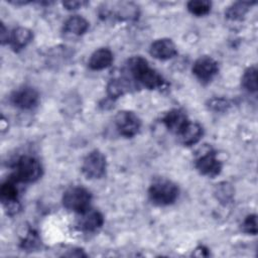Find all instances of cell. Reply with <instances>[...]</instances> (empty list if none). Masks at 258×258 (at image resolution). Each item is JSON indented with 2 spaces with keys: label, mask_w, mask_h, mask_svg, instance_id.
I'll use <instances>...</instances> for the list:
<instances>
[{
  "label": "cell",
  "mask_w": 258,
  "mask_h": 258,
  "mask_svg": "<svg viewBox=\"0 0 258 258\" xmlns=\"http://www.w3.org/2000/svg\"><path fill=\"white\" fill-rule=\"evenodd\" d=\"M32 39V33L28 28L17 27L9 34L8 42L14 50H20L24 48Z\"/></svg>",
  "instance_id": "obj_15"
},
{
  "label": "cell",
  "mask_w": 258,
  "mask_h": 258,
  "mask_svg": "<svg viewBox=\"0 0 258 258\" xmlns=\"http://www.w3.org/2000/svg\"><path fill=\"white\" fill-rule=\"evenodd\" d=\"M196 167L202 174L209 177H214L221 172L222 163L217 158L216 153L209 151L197 159Z\"/></svg>",
  "instance_id": "obj_8"
},
{
  "label": "cell",
  "mask_w": 258,
  "mask_h": 258,
  "mask_svg": "<svg viewBox=\"0 0 258 258\" xmlns=\"http://www.w3.org/2000/svg\"><path fill=\"white\" fill-rule=\"evenodd\" d=\"M182 144L190 146L200 141L203 136V128L198 123L188 122L184 129L178 134Z\"/></svg>",
  "instance_id": "obj_16"
},
{
  "label": "cell",
  "mask_w": 258,
  "mask_h": 258,
  "mask_svg": "<svg viewBox=\"0 0 258 258\" xmlns=\"http://www.w3.org/2000/svg\"><path fill=\"white\" fill-rule=\"evenodd\" d=\"M252 4L250 2H236L227 9L225 15L228 19L240 20L245 16Z\"/></svg>",
  "instance_id": "obj_19"
},
{
  "label": "cell",
  "mask_w": 258,
  "mask_h": 258,
  "mask_svg": "<svg viewBox=\"0 0 258 258\" xmlns=\"http://www.w3.org/2000/svg\"><path fill=\"white\" fill-rule=\"evenodd\" d=\"M113 53L108 48H99L94 51L89 59V67L94 71H101L111 66Z\"/></svg>",
  "instance_id": "obj_14"
},
{
  "label": "cell",
  "mask_w": 258,
  "mask_h": 258,
  "mask_svg": "<svg viewBox=\"0 0 258 258\" xmlns=\"http://www.w3.org/2000/svg\"><path fill=\"white\" fill-rule=\"evenodd\" d=\"M86 4H87V2H85V1H67V2H63V6L67 7V9H69V10L81 8L82 6H84Z\"/></svg>",
  "instance_id": "obj_24"
},
{
  "label": "cell",
  "mask_w": 258,
  "mask_h": 258,
  "mask_svg": "<svg viewBox=\"0 0 258 258\" xmlns=\"http://www.w3.org/2000/svg\"><path fill=\"white\" fill-rule=\"evenodd\" d=\"M211 2L207 0H191L187 3V10L197 16H204L211 10Z\"/></svg>",
  "instance_id": "obj_21"
},
{
  "label": "cell",
  "mask_w": 258,
  "mask_h": 258,
  "mask_svg": "<svg viewBox=\"0 0 258 258\" xmlns=\"http://www.w3.org/2000/svg\"><path fill=\"white\" fill-rule=\"evenodd\" d=\"M8 39H9V34L8 32L6 33V28L3 24H1V41L2 43H5L6 41L8 42Z\"/></svg>",
  "instance_id": "obj_25"
},
{
  "label": "cell",
  "mask_w": 258,
  "mask_h": 258,
  "mask_svg": "<svg viewBox=\"0 0 258 258\" xmlns=\"http://www.w3.org/2000/svg\"><path fill=\"white\" fill-rule=\"evenodd\" d=\"M130 90V83L126 79L117 78L111 80L107 85V94L112 99H117Z\"/></svg>",
  "instance_id": "obj_18"
},
{
  "label": "cell",
  "mask_w": 258,
  "mask_h": 258,
  "mask_svg": "<svg viewBox=\"0 0 258 258\" xmlns=\"http://www.w3.org/2000/svg\"><path fill=\"white\" fill-rule=\"evenodd\" d=\"M128 67L134 79L147 89H158L164 83L163 78L156 71L151 69L147 60L141 56H134L130 58Z\"/></svg>",
  "instance_id": "obj_1"
},
{
  "label": "cell",
  "mask_w": 258,
  "mask_h": 258,
  "mask_svg": "<svg viewBox=\"0 0 258 258\" xmlns=\"http://www.w3.org/2000/svg\"><path fill=\"white\" fill-rule=\"evenodd\" d=\"M11 103L20 109H31L38 102V93L31 87H23L11 95Z\"/></svg>",
  "instance_id": "obj_9"
},
{
  "label": "cell",
  "mask_w": 258,
  "mask_h": 258,
  "mask_svg": "<svg viewBox=\"0 0 258 258\" xmlns=\"http://www.w3.org/2000/svg\"><path fill=\"white\" fill-rule=\"evenodd\" d=\"M216 194H217V198L219 200H221L222 202H228L232 198L233 190H232V187L230 186V184L223 182L217 186Z\"/></svg>",
  "instance_id": "obj_22"
},
{
  "label": "cell",
  "mask_w": 258,
  "mask_h": 258,
  "mask_svg": "<svg viewBox=\"0 0 258 258\" xmlns=\"http://www.w3.org/2000/svg\"><path fill=\"white\" fill-rule=\"evenodd\" d=\"M242 230L247 234L256 235V233H257V223H256V216L255 215H250L244 220V222L242 223Z\"/></svg>",
  "instance_id": "obj_23"
},
{
  "label": "cell",
  "mask_w": 258,
  "mask_h": 258,
  "mask_svg": "<svg viewBox=\"0 0 258 258\" xmlns=\"http://www.w3.org/2000/svg\"><path fill=\"white\" fill-rule=\"evenodd\" d=\"M162 122L170 132L178 135L189 121L182 110L172 109L165 114Z\"/></svg>",
  "instance_id": "obj_11"
},
{
  "label": "cell",
  "mask_w": 258,
  "mask_h": 258,
  "mask_svg": "<svg viewBox=\"0 0 258 258\" xmlns=\"http://www.w3.org/2000/svg\"><path fill=\"white\" fill-rule=\"evenodd\" d=\"M150 201L157 206H168L178 197V188L175 183L167 179H157L148 190Z\"/></svg>",
  "instance_id": "obj_2"
},
{
  "label": "cell",
  "mask_w": 258,
  "mask_h": 258,
  "mask_svg": "<svg viewBox=\"0 0 258 258\" xmlns=\"http://www.w3.org/2000/svg\"><path fill=\"white\" fill-rule=\"evenodd\" d=\"M89 28L88 21L79 15L71 16L63 25V30L68 34L72 35H82Z\"/></svg>",
  "instance_id": "obj_17"
},
{
  "label": "cell",
  "mask_w": 258,
  "mask_h": 258,
  "mask_svg": "<svg viewBox=\"0 0 258 258\" xmlns=\"http://www.w3.org/2000/svg\"><path fill=\"white\" fill-rule=\"evenodd\" d=\"M219 71L218 62L211 56L199 57L192 66V74L202 83H209Z\"/></svg>",
  "instance_id": "obj_7"
},
{
  "label": "cell",
  "mask_w": 258,
  "mask_h": 258,
  "mask_svg": "<svg viewBox=\"0 0 258 258\" xmlns=\"http://www.w3.org/2000/svg\"><path fill=\"white\" fill-rule=\"evenodd\" d=\"M104 223V218L102 214L98 211L87 210L86 212L80 214L78 219V227L85 232H94L102 227Z\"/></svg>",
  "instance_id": "obj_12"
},
{
  "label": "cell",
  "mask_w": 258,
  "mask_h": 258,
  "mask_svg": "<svg viewBox=\"0 0 258 258\" xmlns=\"http://www.w3.org/2000/svg\"><path fill=\"white\" fill-rule=\"evenodd\" d=\"M242 85L251 93L257 91V69L255 67H250L245 71L242 77Z\"/></svg>",
  "instance_id": "obj_20"
},
{
  "label": "cell",
  "mask_w": 258,
  "mask_h": 258,
  "mask_svg": "<svg viewBox=\"0 0 258 258\" xmlns=\"http://www.w3.org/2000/svg\"><path fill=\"white\" fill-rule=\"evenodd\" d=\"M18 181L10 177L7 181H5L1 185L0 194H1V200L4 204L8 205V209L15 210L18 209V202H17V197H18V187H17Z\"/></svg>",
  "instance_id": "obj_13"
},
{
  "label": "cell",
  "mask_w": 258,
  "mask_h": 258,
  "mask_svg": "<svg viewBox=\"0 0 258 258\" xmlns=\"http://www.w3.org/2000/svg\"><path fill=\"white\" fill-rule=\"evenodd\" d=\"M149 51L153 57L160 60L172 58L177 52L175 44L168 38H161L152 42Z\"/></svg>",
  "instance_id": "obj_10"
},
{
  "label": "cell",
  "mask_w": 258,
  "mask_h": 258,
  "mask_svg": "<svg viewBox=\"0 0 258 258\" xmlns=\"http://www.w3.org/2000/svg\"><path fill=\"white\" fill-rule=\"evenodd\" d=\"M41 173L42 167L36 158L22 156L15 164V171L12 177L18 182H33L41 176Z\"/></svg>",
  "instance_id": "obj_3"
},
{
  "label": "cell",
  "mask_w": 258,
  "mask_h": 258,
  "mask_svg": "<svg viewBox=\"0 0 258 258\" xmlns=\"http://www.w3.org/2000/svg\"><path fill=\"white\" fill-rule=\"evenodd\" d=\"M115 125L118 132L124 137H133L140 129L139 117L131 111H120L115 117Z\"/></svg>",
  "instance_id": "obj_6"
},
{
  "label": "cell",
  "mask_w": 258,
  "mask_h": 258,
  "mask_svg": "<svg viewBox=\"0 0 258 258\" xmlns=\"http://www.w3.org/2000/svg\"><path fill=\"white\" fill-rule=\"evenodd\" d=\"M106 157L99 150L91 151L84 159L82 171L90 179H97L106 173Z\"/></svg>",
  "instance_id": "obj_5"
},
{
  "label": "cell",
  "mask_w": 258,
  "mask_h": 258,
  "mask_svg": "<svg viewBox=\"0 0 258 258\" xmlns=\"http://www.w3.org/2000/svg\"><path fill=\"white\" fill-rule=\"evenodd\" d=\"M92 196L82 186H73L67 189L62 197L63 206L73 212L82 214L90 209Z\"/></svg>",
  "instance_id": "obj_4"
}]
</instances>
